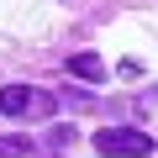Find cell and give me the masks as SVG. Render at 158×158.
Returning a JSON list of instances; mask_svg holds the SVG:
<instances>
[{
  "label": "cell",
  "mask_w": 158,
  "mask_h": 158,
  "mask_svg": "<svg viewBox=\"0 0 158 158\" xmlns=\"http://www.w3.org/2000/svg\"><path fill=\"white\" fill-rule=\"evenodd\" d=\"M95 153H100V158H148V153H153V132L106 127V132H95Z\"/></svg>",
  "instance_id": "6da1fadb"
},
{
  "label": "cell",
  "mask_w": 158,
  "mask_h": 158,
  "mask_svg": "<svg viewBox=\"0 0 158 158\" xmlns=\"http://www.w3.org/2000/svg\"><path fill=\"white\" fill-rule=\"evenodd\" d=\"M32 153V142L27 137H11V132H0V158H27Z\"/></svg>",
  "instance_id": "277c9868"
},
{
  "label": "cell",
  "mask_w": 158,
  "mask_h": 158,
  "mask_svg": "<svg viewBox=\"0 0 158 158\" xmlns=\"http://www.w3.org/2000/svg\"><path fill=\"white\" fill-rule=\"evenodd\" d=\"M58 100L53 95H42V90H0V111H6V116H27V111H37V116H48Z\"/></svg>",
  "instance_id": "7a4b0ae2"
},
{
  "label": "cell",
  "mask_w": 158,
  "mask_h": 158,
  "mask_svg": "<svg viewBox=\"0 0 158 158\" xmlns=\"http://www.w3.org/2000/svg\"><path fill=\"white\" fill-rule=\"evenodd\" d=\"M69 74H79V79H100L106 63H100L95 53H74V58H69Z\"/></svg>",
  "instance_id": "3957f363"
}]
</instances>
